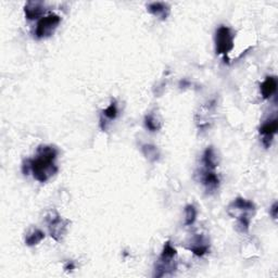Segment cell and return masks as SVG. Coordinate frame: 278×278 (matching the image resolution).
<instances>
[{"instance_id":"1","label":"cell","mask_w":278,"mask_h":278,"mask_svg":"<svg viewBox=\"0 0 278 278\" xmlns=\"http://www.w3.org/2000/svg\"><path fill=\"white\" fill-rule=\"evenodd\" d=\"M58 156V150L54 146L42 145L37 148L34 159L31 162V173L33 177L39 183H46L58 173V167L55 161Z\"/></svg>"},{"instance_id":"2","label":"cell","mask_w":278,"mask_h":278,"mask_svg":"<svg viewBox=\"0 0 278 278\" xmlns=\"http://www.w3.org/2000/svg\"><path fill=\"white\" fill-rule=\"evenodd\" d=\"M227 212L230 216L237 219L238 229L242 232H248L251 217L255 212V206L252 201L244 198H236L229 205Z\"/></svg>"},{"instance_id":"3","label":"cell","mask_w":278,"mask_h":278,"mask_svg":"<svg viewBox=\"0 0 278 278\" xmlns=\"http://www.w3.org/2000/svg\"><path fill=\"white\" fill-rule=\"evenodd\" d=\"M177 251L174 247L172 246L171 242H167L163 246L162 253L157 259L153 276L156 278L164 277V276H172L174 275L177 269Z\"/></svg>"},{"instance_id":"4","label":"cell","mask_w":278,"mask_h":278,"mask_svg":"<svg viewBox=\"0 0 278 278\" xmlns=\"http://www.w3.org/2000/svg\"><path fill=\"white\" fill-rule=\"evenodd\" d=\"M45 221H46L50 237L54 238L56 242H61L66 234L67 227H69L70 225V221L63 219V217L56 211L48 212L46 217H45Z\"/></svg>"},{"instance_id":"5","label":"cell","mask_w":278,"mask_h":278,"mask_svg":"<svg viewBox=\"0 0 278 278\" xmlns=\"http://www.w3.org/2000/svg\"><path fill=\"white\" fill-rule=\"evenodd\" d=\"M232 48H234V34L231 33L229 27L221 25L215 32L216 55H222L226 59Z\"/></svg>"},{"instance_id":"6","label":"cell","mask_w":278,"mask_h":278,"mask_svg":"<svg viewBox=\"0 0 278 278\" xmlns=\"http://www.w3.org/2000/svg\"><path fill=\"white\" fill-rule=\"evenodd\" d=\"M60 23H61V18L58 14L51 13L48 14V16L43 17L37 22L35 28V37L37 39L48 38L51 35H54Z\"/></svg>"},{"instance_id":"7","label":"cell","mask_w":278,"mask_h":278,"mask_svg":"<svg viewBox=\"0 0 278 278\" xmlns=\"http://www.w3.org/2000/svg\"><path fill=\"white\" fill-rule=\"evenodd\" d=\"M278 131V120L276 117L269 118L260 127V134L262 135V144L265 148H269L273 142L274 135Z\"/></svg>"},{"instance_id":"8","label":"cell","mask_w":278,"mask_h":278,"mask_svg":"<svg viewBox=\"0 0 278 278\" xmlns=\"http://www.w3.org/2000/svg\"><path fill=\"white\" fill-rule=\"evenodd\" d=\"M187 249L191 251L197 257H204L210 250L209 239L205 235H196L190 239L189 246Z\"/></svg>"},{"instance_id":"9","label":"cell","mask_w":278,"mask_h":278,"mask_svg":"<svg viewBox=\"0 0 278 278\" xmlns=\"http://www.w3.org/2000/svg\"><path fill=\"white\" fill-rule=\"evenodd\" d=\"M200 182L205 186L208 193L215 192L220 187V178L215 171L204 169L200 173Z\"/></svg>"},{"instance_id":"10","label":"cell","mask_w":278,"mask_h":278,"mask_svg":"<svg viewBox=\"0 0 278 278\" xmlns=\"http://www.w3.org/2000/svg\"><path fill=\"white\" fill-rule=\"evenodd\" d=\"M45 13V6L42 2H27L24 6V14L27 20L42 19Z\"/></svg>"},{"instance_id":"11","label":"cell","mask_w":278,"mask_h":278,"mask_svg":"<svg viewBox=\"0 0 278 278\" xmlns=\"http://www.w3.org/2000/svg\"><path fill=\"white\" fill-rule=\"evenodd\" d=\"M147 10L150 14H152L155 18H159L160 20H167L171 13V8L168 4L165 3H151L147 6Z\"/></svg>"},{"instance_id":"12","label":"cell","mask_w":278,"mask_h":278,"mask_svg":"<svg viewBox=\"0 0 278 278\" xmlns=\"http://www.w3.org/2000/svg\"><path fill=\"white\" fill-rule=\"evenodd\" d=\"M201 162H202V165H204L205 170L215 171L217 165H219V160H217V154L213 147L210 146L205 150Z\"/></svg>"},{"instance_id":"13","label":"cell","mask_w":278,"mask_h":278,"mask_svg":"<svg viewBox=\"0 0 278 278\" xmlns=\"http://www.w3.org/2000/svg\"><path fill=\"white\" fill-rule=\"evenodd\" d=\"M277 78L276 76H267L264 82L262 83L260 86L261 90V95L263 97V99H269L277 90Z\"/></svg>"},{"instance_id":"14","label":"cell","mask_w":278,"mask_h":278,"mask_svg":"<svg viewBox=\"0 0 278 278\" xmlns=\"http://www.w3.org/2000/svg\"><path fill=\"white\" fill-rule=\"evenodd\" d=\"M141 152L144 153V155L146 156V159L150 162H155L159 160L160 153L157 151V149L155 146L153 145H142L141 146Z\"/></svg>"},{"instance_id":"15","label":"cell","mask_w":278,"mask_h":278,"mask_svg":"<svg viewBox=\"0 0 278 278\" xmlns=\"http://www.w3.org/2000/svg\"><path fill=\"white\" fill-rule=\"evenodd\" d=\"M45 238V232L41 229H34L32 232H29L25 239V244L28 247H34L38 245L42 240Z\"/></svg>"},{"instance_id":"16","label":"cell","mask_w":278,"mask_h":278,"mask_svg":"<svg viewBox=\"0 0 278 278\" xmlns=\"http://www.w3.org/2000/svg\"><path fill=\"white\" fill-rule=\"evenodd\" d=\"M185 225L186 226H191V225L197 220V209L192 205L186 206L185 208Z\"/></svg>"},{"instance_id":"17","label":"cell","mask_w":278,"mask_h":278,"mask_svg":"<svg viewBox=\"0 0 278 278\" xmlns=\"http://www.w3.org/2000/svg\"><path fill=\"white\" fill-rule=\"evenodd\" d=\"M117 106H116V101L113 100L111 103L110 106L102 111V117H106L107 120H110V121H112V120H115L116 116H117Z\"/></svg>"},{"instance_id":"18","label":"cell","mask_w":278,"mask_h":278,"mask_svg":"<svg viewBox=\"0 0 278 278\" xmlns=\"http://www.w3.org/2000/svg\"><path fill=\"white\" fill-rule=\"evenodd\" d=\"M145 125L150 132H157L161 129L160 123L157 122V120L154 117L153 114H148L145 117Z\"/></svg>"},{"instance_id":"19","label":"cell","mask_w":278,"mask_h":278,"mask_svg":"<svg viewBox=\"0 0 278 278\" xmlns=\"http://www.w3.org/2000/svg\"><path fill=\"white\" fill-rule=\"evenodd\" d=\"M22 172H23L24 175H28L31 173V162H29V159L24 160L23 164H22Z\"/></svg>"},{"instance_id":"20","label":"cell","mask_w":278,"mask_h":278,"mask_svg":"<svg viewBox=\"0 0 278 278\" xmlns=\"http://www.w3.org/2000/svg\"><path fill=\"white\" fill-rule=\"evenodd\" d=\"M277 212H278V204L275 202V204L272 206V208L269 209V215L273 217V220H277Z\"/></svg>"},{"instance_id":"21","label":"cell","mask_w":278,"mask_h":278,"mask_svg":"<svg viewBox=\"0 0 278 278\" xmlns=\"http://www.w3.org/2000/svg\"><path fill=\"white\" fill-rule=\"evenodd\" d=\"M75 268V264H74V262L73 261H69L66 263V264L64 265V269H65V272H72V270Z\"/></svg>"}]
</instances>
